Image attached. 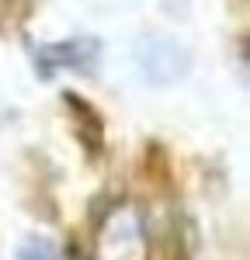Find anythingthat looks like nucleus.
<instances>
[{"label":"nucleus","instance_id":"1","mask_svg":"<svg viewBox=\"0 0 250 260\" xmlns=\"http://www.w3.org/2000/svg\"><path fill=\"white\" fill-rule=\"evenodd\" d=\"M139 66H143L146 80L153 83H170L177 77H184L188 70V56L181 45L167 39H143L139 42Z\"/></svg>","mask_w":250,"mask_h":260},{"label":"nucleus","instance_id":"3","mask_svg":"<svg viewBox=\"0 0 250 260\" xmlns=\"http://www.w3.org/2000/svg\"><path fill=\"white\" fill-rule=\"evenodd\" d=\"M18 260H63V257L49 240H28L18 250Z\"/></svg>","mask_w":250,"mask_h":260},{"label":"nucleus","instance_id":"2","mask_svg":"<svg viewBox=\"0 0 250 260\" xmlns=\"http://www.w3.org/2000/svg\"><path fill=\"white\" fill-rule=\"evenodd\" d=\"M98 52V42H87V39H77V42H66V45H49L39 52V70L42 77H52L56 66H87Z\"/></svg>","mask_w":250,"mask_h":260}]
</instances>
